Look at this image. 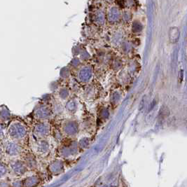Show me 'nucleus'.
I'll return each instance as SVG.
<instances>
[{"label":"nucleus","instance_id":"obj_6","mask_svg":"<svg viewBox=\"0 0 187 187\" xmlns=\"http://www.w3.org/2000/svg\"><path fill=\"white\" fill-rule=\"evenodd\" d=\"M4 134V129L1 125H0V137H2V136Z\"/></svg>","mask_w":187,"mask_h":187},{"label":"nucleus","instance_id":"obj_2","mask_svg":"<svg viewBox=\"0 0 187 187\" xmlns=\"http://www.w3.org/2000/svg\"><path fill=\"white\" fill-rule=\"evenodd\" d=\"M5 152L10 156H17L20 154L21 147L18 144L13 141H8L4 145Z\"/></svg>","mask_w":187,"mask_h":187},{"label":"nucleus","instance_id":"obj_1","mask_svg":"<svg viewBox=\"0 0 187 187\" xmlns=\"http://www.w3.org/2000/svg\"><path fill=\"white\" fill-rule=\"evenodd\" d=\"M26 132L25 126L18 122L11 125L9 129V135L12 139L14 140H19L24 137V136L26 135Z\"/></svg>","mask_w":187,"mask_h":187},{"label":"nucleus","instance_id":"obj_5","mask_svg":"<svg viewBox=\"0 0 187 187\" xmlns=\"http://www.w3.org/2000/svg\"><path fill=\"white\" fill-rule=\"evenodd\" d=\"M7 167L5 166L4 164L0 163V178L4 177L7 175Z\"/></svg>","mask_w":187,"mask_h":187},{"label":"nucleus","instance_id":"obj_4","mask_svg":"<svg viewBox=\"0 0 187 187\" xmlns=\"http://www.w3.org/2000/svg\"><path fill=\"white\" fill-rule=\"evenodd\" d=\"M91 69L88 67H84L83 69H81V71L79 72V79L82 81H85V80L88 79L91 77Z\"/></svg>","mask_w":187,"mask_h":187},{"label":"nucleus","instance_id":"obj_7","mask_svg":"<svg viewBox=\"0 0 187 187\" xmlns=\"http://www.w3.org/2000/svg\"><path fill=\"white\" fill-rule=\"evenodd\" d=\"M0 156H1V149H0Z\"/></svg>","mask_w":187,"mask_h":187},{"label":"nucleus","instance_id":"obj_3","mask_svg":"<svg viewBox=\"0 0 187 187\" xmlns=\"http://www.w3.org/2000/svg\"><path fill=\"white\" fill-rule=\"evenodd\" d=\"M12 168L16 174H23L26 170L24 164L19 161H15L12 163Z\"/></svg>","mask_w":187,"mask_h":187}]
</instances>
